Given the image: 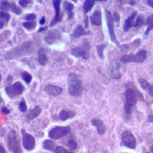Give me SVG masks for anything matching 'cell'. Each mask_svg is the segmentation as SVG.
Instances as JSON below:
<instances>
[{"instance_id": "obj_1", "label": "cell", "mask_w": 153, "mask_h": 153, "mask_svg": "<svg viewBox=\"0 0 153 153\" xmlns=\"http://www.w3.org/2000/svg\"><path fill=\"white\" fill-rule=\"evenodd\" d=\"M124 111L126 117H128L132 114L133 109L137 102V94L132 88H128L125 91Z\"/></svg>"}, {"instance_id": "obj_2", "label": "cell", "mask_w": 153, "mask_h": 153, "mask_svg": "<svg viewBox=\"0 0 153 153\" xmlns=\"http://www.w3.org/2000/svg\"><path fill=\"white\" fill-rule=\"evenodd\" d=\"M68 81L69 84V93L72 96H80L82 92V86L81 80L78 79V76L74 73H71L69 74Z\"/></svg>"}, {"instance_id": "obj_3", "label": "cell", "mask_w": 153, "mask_h": 153, "mask_svg": "<svg viewBox=\"0 0 153 153\" xmlns=\"http://www.w3.org/2000/svg\"><path fill=\"white\" fill-rule=\"evenodd\" d=\"M90 45L88 41H84L82 44L74 48L71 51V54L76 57H81L87 60L90 57Z\"/></svg>"}, {"instance_id": "obj_4", "label": "cell", "mask_w": 153, "mask_h": 153, "mask_svg": "<svg viewBox=\"0 0 153 153\" xmlns=\"http://www.w3.org/2000/svg\"><path fill=\"white\" fill-rule=\"evenodd\" d=\"M8 145L10 151L14 153L22 152L20 144L15 130H12L8 136Z\"/></svg>"}, {"instance_id": "obj_5", "label": "cell", "mask_w": 153, "mask_h": 153, "mask_svg": "<svg viewBox=\"0 0 153 153\" xmlns=\"http://www.w3.org/2000/svg\"><path fill=\"white\" fill-rule=\"evenodd\" d=\"M70 130L71 129L69 126H57L52 128L49 131L48 136L53 139H59L67 135L70 132Z\"/></svg>"}, {"instance_id": "obj_6", "label": "cell", "mask_w": 153, "mask_h": 153, "mask_svg": "<svg viewBox=\"0 0 153 153\" xmlns=\"http://www.w3.org/2000/svg\"><path fill=\"white\" fill-rule=\"evenodd\" d=\"M121 143L128 148L135 149L136 146V137L131 132L126 130L121 136Z\"/></svg>"}, {"instance_id": "obj_7", "label": "cell", "mask_w": 153, "mask_h": 153, "mask_svg": "<svg viewBox=\"0 0 153 153\" xmlns=\"http://www.w3.org/2000/svg\"><path fill=\"white\" fill-rule=\"evenodd\" d=\"M22 135L23 148L27 151H30L34 149L35 146V139L34 137L26 133L24 129L22 130Z\"/></svg>"}, {"instance_id": "obj_8", "label": "cell", "mask_w": 153, "mask_h": 153, "mask_svg": "<svg viewBox=\"0 0 153 153\" xmlns=\"http://www.w3.org/2000/svg\"><path fill=\"white\" fill-rule=\"evenodd\" d=\"M106 13V22H107V26L109 30V33L110 35V38L111 41L114 42L115 44L118 45V42L117 41V38L115 36L114 29V20L112 13L108 10L105 11Z\"/></svg>"}, {"instance_id": "obj_9", "label": "cell", "mask_w": 153, "mask_h": 153, "mask_svg": "<svg viewBox=\"0 0 153 153\" xmlns=\"http://www.w3.org/2000/svg\"><path fill=\"white\" fill-rule=\"evenodd\" d=\"M23 90L24 86L20 81H17L14 82L12 86L9 85L5 88V91L10 97H11V96L20 94L23 91Z\"/></svg>"}, {"instance_id": "obj_10", "label": "cell", "mask_w": 153, "mask_h": 153, "mask_svg": "<svg viewBox=\"0 0 153 153\" xmlns=\"http://www.w3.org/2000/svg\"><path fill=\"white\" fill-rule=\"evenodd\" d=\"M60 2H61V0H53V4L55 9V16L50 23V26H54L56 23L62 20V16L60 11Z\"/></svg>"}, {"instance_id": "obj_11", "label": "cell", "mask_w": 153, "mask_h": 153, "mask_svg": "<svg viewBox=\"0 0 153 153\" xmlns=\"http://www.w3.org/2000/svg\"><path fill=\"white\" fill-rule=\"evenodd\" d=\"M60 38V32L57 29H54L48 32L44 37V40L49 44L54 43Z\"/></svg>"}, {"instance_id": "obj_12", "label": "cell", "mask_w": 153, "mask_h": 153, "mask_svg": "<svg viewBox=\"0 0 153 153\" xmlns=\"http://www.w3.org/2000/svg\"><path fill=\"white\" fill-rule=\"evenodd\" d=\"M120 65L116 62H112L110 66L109 74L112 78L114 79H120L121 77V74L120 71Z\"/></svg>"}, {"instance_id": "obj_13", "label": "cell", "mask_w": 153, "mask_h": 153, "mask_svg": "<svg viewBox=\"0 0 153 153\" xmlns=\"http://www.w3.org/2000/svg\"><path fill=\"white\" fill-rule=\"evenodd\" d=\"M91 123L93 126L96 127L97 131L99 134L103 135L105 134L106 131V127L103 122L100 119L97 118H94L91 120Z\"/></svg>"}, {"instance_id": "obj_14", "label": "cell", "mask_w": 153, "mask_h": 153, "mask_svg": "<svg viewBox=\"0 0 153 153\" xmlns=\"http://www.w3.org/2000/svg\"><path fill=\"white\" fill-rule=\"evenodd\" d=\"M44 91L50 96H57L60 94L63 90L61 87L53 85H47L44 88Z\"/></svg>"}, {"instance_id": "obj_15", "label": "cell", "mask_w": 153, "mask_h": 153, "mask_svg": "<svg viewBox=\"0 0 153 153\" xmlns=\"http://www.w3.org/2000/svg\"><path fill=\"white\" fill-rule=\"evenodd\" d=\"M91 23L96 26H100L102 24L101 11L100 8H97L90 17Z\"/></svg>"}, {"instance_id": "obj_16", "label": "cell", "mask_w": 153, "mask_h": 153, "mask_svg": "<svg viewBox=\"0 0 153 153\" xmlns=\"http://www.w3.org/2000/svg\"><path fill=\"white\" fill-rule=\"evenodd\" d=\"M147 52L145 50H141L133 56V62L134 63H142L146 58Z\"/></svg>"}, {"instance_id": "obj_17", "label": "cell", "mask_w": 153, "mask_h": 153, "mask_svg": "<svg viewBox=\"0 0 153 153\" xmlns=\"http://www.w3.org/2000/svg\"><path fill=\"white\" fill-rule=\"evenodd\" d=\"M41 109L39 106H35L33 109H30L28 112L27 114L26 115V120L27 121H30L36 118L41 113Z\"/></svg>"}, {"instance_id": "obj_18", "label": "cell", "mask_w": 153, "mask_h": 153, "mask_svg": "<svg viewBox=\"0 0 153 153\" xmlns=\"http://www.w3.org/2000/svg\"><path fill=\"white\" fill-rule=\"evenodd\" d=\"M137 12L136 11H133L132 14L126 20L125 23H124V30L125 32H127L129 30L130 27H132L134 19L136 16Z\"/></svg>"}, {"instance_id": "obj_19", "label": "cell", "mask_w": 153, "mask_h": 153, "mask_svg": "<svg viewBox=\"0 0 153 153\" xmlns=\"http://www.w3.org/2000/svg\"><path fill=\"white\" fill-rule=\"evenodd\" d=\"M88 34H90V32L85 31L82 25H78L74 30L72 36L75 38H79L82 35H85Z\"/></svg>"}, {"instance_id": "obj_20", "label": "cell", "mask_w": 153, "mask_h": 153, "mask_svg": "<svg viewBox=\"0 0 153 153\" xmlns=\"http://www.w3.org/2000/svg\"><path fill=\"white\" fill-rule=\"evenodd\" d=\"M75 115V113L74 111L63 109L61 111L59 114V117L62 121H66L67 119L74 117Z\"/></svg>"}, {"instance_id": "obj_21", "label": "cell", "mask_w": 153, "mask_h": 153, "mask_svg": "<svg viewBox=\"0 0 153 153\" xmlns=\"http://www.w3.org/2000/svg\"><path fill=\"white\" fill-rule=\"evenodd\" d=\"M63 7L65 10L66 11L67 14H68V19H71L73 17V13L72 10L74 8V5L67 1H63Z\"/></svg>"}, {"instance_id": "obj_22", "label": "cell", "mask_w": 153, "mask_h": 153, "mask_svg": "<svg viewBox=\"0 0 153 153\" xmlns=\"http://www.w3.org/2000/svg\"><path fill=\"white\" fill-rule=\"evenodd\" d=\"M38 61L39 63L42 66L45 65L48 62V58L46 56L43 50H41L38 53Z\"/></svg>"}, {"instance_id": "obj_23", "label": "cell", "mask_w": 153, "mask_h": 153, "mask_svg": "<svg viewBox=\"0 0 153 153\" xmlns=\"http://www.w3.org/2000/svg\"><path fill=\"white\" fill-rule=\"evenodd\" d=\"M146 24L147 25V29L145 32V35H148L149 32L153 29V14L149 15L146 20Z\"/></svg>"}, {"instance_id": "obj_24", "label": "cell", "mask_w": 153, "mask_h": 153, "mask_svg": "<svg viewBox=\"0 0 153 153\" xmlns=\"http://www.w3.org/2000/svg\"><path fill=\"white\" fill-rule=\"evenodd\" d=\"M96 1L97 0H85L83 5V11L84 13L89 12L92 9Z\"/></svg>"}, {"instance_id": "obj_25", "label": "cell", "mask_w": 153, "mask_h": 153, "mask_svg": "<svg viewBox=\"0 0 153 153\" xmlns=\"http://www.w3.org/2000/svg\"><path fill=\"white\" fill-rule=\"evenodd\" d=\"M56 144L54 142L51 140L47 139L44 141L43 143V147L45 149L50 150V151H54L55 149Z\"/></svg>"}, {"instance_id": "obj_26", "label": "cell", "mask_w": 153, "mask_h": 153, "mask_svg": "<svg viewBox=\"0 0 153 153\" xmlns=\"http://www.w3.org/2000/svg\"><path fill=\"white\" fill-rule=\"evenodd\" d=\"M133 54H125L124 55H123L121 57L120 60L121 62L124 63V64H126V63H128L130 62H131V61H133Z\"/></svg>"}, {"instance_id": "obj_27", "label": "cell", "mask_w": 153, "mask_h": 153, "mask_svg": "<svg viewBox=\"0 0 153 153\" xmlns=\"http://www.w3.org/2000/svg\"><path fill=\"white\" fill-rule=\"evenodd\" d=\"M144 23H145V19H144L143 16L140 15L137 17L133 26L136 28H139L144 24Z\"/></svg>"}, {"instance_id": "obj_28", "label": "cell", "mask_w": 153, "mask_h": 153, "mask_svg": "<svg viewBox=\"0 0 153 153\" xmlns=\"http://www.w3.org/2000/svg\"><path fill=\"white\" fill-rule=\"evenodd\" d=\"M21 76H22V78L23 80L26 84H29L31 82L32 77V75L29 73H28L26 71L23 72L21 74Z\"/></svg>"}, {"instance_id": "obj_29", "label": "cell", "mask_w": 153, "mask_h": 153, "mask_svg": "<svg viewBox=\"0 0 153 153\" xmlns=\"http://www.w3.org/2000/svg\"><path fill=\"white\" fill-rule=\"evenodd\" d=\"M23 26L27 30H32L34 29L36 27V23L35 22L29 20L26 22H24L23 23Z\"/></svg>"}, {"instance_id": "obj_30", "label": "cell", "mask_w": 153, "mask_h": 153, "mask_svg": "<svg viewBox=\"0 0 153 153\" xmlns=\"http://www.w3.org/2000/svg\"><path fill=\"white\" fill-rule=\"evenodd\" d=\"M106 47V45H105V44H100L99 45H97V47H96L97 54L101 59H103L104 57L103 51Z\"/></svg>"}, {"instance_id": "obj_31", "label": "cell", "mask_w": 153, "mask_h": 153, "mask_svg": "<svg viewBox=\"0 0 153 153\" xmlns=\"http://www.w3.org/2000/svg\"><path fill=\"white\" fill-rule=\"evenodd\" d=\"M67 146L69 148V149L75 150L77 148V143L76 142V141L74 139H71L68 140V143H67Z\"/></svg>"}, {"instance_id": "obj_32", "label": "cell", "mask_w": 153, "mask_h": 153, "mask_svg": "<svg viewBox=\"0 0 153 153\" xmlns=\"http://www.w3.org/2000/svg\"><path fill=\"white\" fill-rule=\"evenodd\" d=\"M0 8L5 11L10 10V9H11V4L7 1H4L1 2L0 4Z\"/></svg>"}, {"instance_id": "obj_33", "label": "cell", "mask_w": 153, "mask_h": 153, "mask_svg": "<svg viewBox=\"0 0 153 153\" xmlns=\"http://www.w3.org/2000/svg\"><path fill=\"white\" fill-rule=\"evenodd\" d=\"M139 82L143 90H147L149 88V84L143 78H139Z\"/></svg>"}, {"instance_id": "obj_34", "label": "cell", "mask_w": 153, "mask_h": 153, "mask_svg": "<svg viewBox=\"0 0 153 153\" xmlns=\"http://www.w3.org/2000/svg\"><path fill=\"white\" fill-rule=\"evenodd\" d=\"M11 10L13 12L17 15H20L22 13V10L19 7H17L14 2H12L11 4Z\"/></svg>"}, {"instance_id": "obj_35", "label": "cell", "mask_w": 153, "mask_h": 153, "mask_svg": "<svg viewBox=\"0 0 153 153\" xmlns=\"http://www.w3.org/2000/svg\"><path fill=\"white\" fill-rule=\"evenodd\" d=\"M19 109L21 112H25L26 111L27 107L26 104V102L24 100H22L20 102L19 105Z\"/></svg>"}, {"instance_id": "obj_36", "label": "cell", "mask_w": 153, "mask_h": 153, "mask_svg": "<svg viewBox=\"0 0 153 153\" xmlns=\"http://www.w3.org/2000/svg\"><path fill=\"white\" fill-rule=\"evenodd\" d=\"M1 14V19H2L5 22H8L10 19V16L8 13L4 12V11H0Z\"/></svg>"}, {"instance_id": "obj_37", "label": "cell", "mask_w": 153, "mask_h": 153, "mask_svg": "<svg viewBox=\"0 0 153 153\" xmlns=\"http://www.w3.org/2000/svg\"><path fill=\"white\" fill-rule=\"evenodd\" d=\"M54 151L55 152H60V153H63V152H68V151L67 149H66L65 148H63V146H57L55 149L54 150Z\"/></svg>"}, {"instance_id": "obj_38", "label": "cell", "mask_w": 153, "mask_h": 153, "mask_svg": "<svg viewBox=\"0 0 153 153\" xmlns=\"http://www.w3.org/2000/svg\"><path fill=\"white\" fill-rule=\"evenodd\" d=\"M120 50L123 53H127L129 50V46L127 44H123L120 47Z\"/></svg>"}, {"instance_id": "obj_39", "label": "cell", "mask_w": 153, "mask_h": 153, "mask_svg": "<svg viewBox=\"0 0 153 153\" xmlns=\"http://www.w3.org/2000/svg\"><path fill=\"white\" fill-rule=\"evenodd\" d=\"M28 2H29V1H27V0H19V4L23 7H26L27 5Z\"/></svg>"}, {"instance_id": "obj_40", "label": "cell", "mask_w": 153, "mask_h": 153, "mask_svg": "<svg viewBox=\"0 0 153 153\" xmlns=\"http://www.w3.org/2000/svg\"><path fill=\"white\" fill-rule=\"evenodd\" d=\"M36 16L34 14H27L26 17V20L29 21V20H34L35 19Z\"/></svg>"}, {"instance_id": "obj_41", "label": "cell", "mask_w": 153, "mask_h": 153, "mask_svg": "<svg viewBox=\"0 0 153 153\" xmlns=\"http://www.w3.org/2000/svg\"><path fill=\"white\" fill-rule=\"evenodd\" d=\"M114 19V20H115L116 22H119V20H120V16H119L118 13L117 11L115 12V13H114V19Z\"/></svg>"}, {"instance_id": "obj_42", "label": "cell", "mask_w": 153, "mask_h": 153, "mask_svg": "<svg viewBox=\"0 0 153 153\" xmlns=\"http://www.w3.org/2000/svg\"><path fill=\"white\" fill-rule=\"evenodd\" d=\"M2 111L5 114H8L10 113V111L7 107H3L2 109Z\"/></svg>"}, {"instance_id": "obj_43", "label": "cell", "mask_w": 153, "mask_h": 153, "mask_svg": "<svg viewBox=\"0 0 153 153\" xmlns=\"http://www.w3.org/2000/svg\"><path fill=\"white\" fill-rule=\"evenodd\" d=\"M147 121L148 122H150V123L153 122V114H150L148 115Z\"/></svg>"}, {"instance_id": "obj_44", "label": "cell", "mask_w": 153, "mask_h": 153, "mask_svg": "<svg viewBox=\"0 0 153 153\" xmlns=\"http://www.w3.org/2000/svg\"><path fill=\"white\" fill-rule=\"evenodd\" d=\"M84 23H85V27L87 28L88 27V17L86 15H85Z\"/></svg>"}, {"instance_id": "obj_45", "label": "cell", "mask_w": 153, "mask_h": 153, "mask_svg": "<svg viewBox=\"0 0 153 153\" xmlns=\"http://www.w3.org/2000/svg\"><path fill=\"white\" fill-rule=\"evenodd\" d=\"M149 93L151 97H153V85L150 86L149 88Z\"/></svg>"}, {"instance_id": "obj_46", "label": "cell", "mask_w": 153, "mask_h": 153, "mask_svg": "<svg viewBox=\"0 0 153 153\" xmlns=\"http://www.w3.org/2000/svg\"><path fill=\"white\" fill-rule=\"evenodd\" d=\"M45 17H42L41 19H40V21H39V23L41 25H43L45 23Z\"/></svg>"}, {"instance_id": "obj_47", "label": "cell", "mask_w": 153, "mask_h": 153, "mask_svg": "<svg viewBox=\"0 0 153 153\" xmlns=\"http://www.w3.org/2000/svg\"><path fill=\"white\" fill-rule=\"evenodd\" d=\"M147 2L149 6L153 8V0H147Z\"/></svg>"}, {"instance_id": "obj_48", "label": "cell", "mask_w": 153, "mask_h": 153, "mask_svg": "<svg viewBox=\"0 0 153 153\" xmlns=\"http://www.w3.org/2000/svg\"><path fill=\"white\" fill-rule=\"evenodd\" d=\"M5 150L4 149V148L0 145V153H5Z\"/></svg>"}, {"instance_id": "obj_49", "label": "cell", "mask_w": 153, "mask_h": 153, "mask_svg": "<svg viewBox=\"0 0 153 153\" xmlns=\"http://www.w3.org/2000/svg\"><path fill=\"white\" fill-rule=\"evenodd\" d=\"M47 28V26H45V27H41V28L38 30V32H42V31H44V30H45Z\"/></svg>"}, {"instance_id": "obj_50", "label": "cell", "mask_w": 153, "mask_h": 153, "mask_svg": "<svg viewBox=\"0 0 153 153\" xmlns=\"http://www.w3.org/2000/svg\"><path fill=\"white\" fill-rule=\"evenodd\" d=\"M4 25V22H3L2 21H0V29H2V28L3 27Z\"/></svg>"}, {"instance_id": "obj_51", "label": "cell", "mask_w": 153, "mask_h": 153, "mask_svg": "<svg viewBox=\"0 0 153 153\" xmlns=\"http://www.w3.org/2000/svg\"><path fill=\"white\" fill-rule=\"evenodd\" d=\"M130 4L131 5H134V0H130Z\"/></svg>"}, {"instance_id": "obj_52", "label": "cell", "mask_w": 153, "mask_h": 153, "mask_svg": "<svg viewBox=\"0 0 153 153\" xmlns=\"http://www.w3.org/2000/svg\"><path fill=\"white\" fill-rule=\"evenodd\" d=\"M150 152L153 153V145L151 146V148H150Z\"/></svg>"}, {"instance_id": "obj_53", "label": "cell", "mask_w": 153, "mask_h": 153, "mask_svg": "<svg viewBox=\"0 0 153 153\" xmlns=\"http://www.w3.org/2000/svg\"><path fill=\"white\" fill-rule=\"evenodd\" d=\"M97 1H100V2H106L108 0H97Z\"/></svg>"}, {"instance_id": "obj_54", "label": "cell", "mask_w": 153, "mask_h": 153, "mask_svg": "<svg viewBox=\"0 0 153 153\" xmlns=\"http://www.w3.org/2000/svg\"><path fill=\"white\" fill-rule=\"evenodd\" d=\"M118 2H120V4H121V3H122V1H123V0H118Z\"/></svg>"}, {"instance_id": "obj_55", "label": "cell", "mask_w": 153, "mask_h": 153, "mask_svg": "<svg viewBox=\"0 0 153 153\" xmlns=\"http://www.w3.org/2000/svg\"><path fill=\"white\" fill-rule=\"evenodd\" d=\"M72 1H73L74 2H77V0H72Z\"/></svg>"}, {"instance_id": "obj_56", "label": "cell", "mask_w": 153, "mask_h": 153, "mask_svg": "<svg viewBox=\"0 0 153 153\" xmlns=\"http://www.w3.org/2000/svg\"><path fill=\"white\" fill-rule=\"evenodd\" d=\"M1 74H0V80H1Z\"/></svg>"}, {"instance_id": "obj_57", "label": "cell", "mask_w": 153, "mask_h": 153, "mask_svg": "<svg viewBox=\"0 0 153 153\" xmlns=\"http://www.w3.org/2000/svg\"><path fill=\"white\" fill-rule=\"evenodd\" d=\"M0 102H1V98H0Z\"/></svg>"}, {"instance_id": "obj_58", "label": "cell", "mask_w": 153, "mask_h": 153, "mask_svg": "<svg viewBox=\"0 0 153 153\" xmlns=\"http://www.w3.org/2000/svg\"><path fill=\"white\" fill-rule=\"evenodd\" d=\"M0 19H1V17H0Z\"/></svg>"}]
</instances>
